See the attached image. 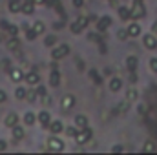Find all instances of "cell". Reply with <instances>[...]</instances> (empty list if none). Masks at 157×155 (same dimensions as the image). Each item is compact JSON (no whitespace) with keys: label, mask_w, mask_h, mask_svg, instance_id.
Segmentation results:
<instances>
[{"label":"cell","mask_w":157,"mask_h":155,"mask_svg":"<svg viewBox=\"0 0 157 155\" xmlns=\"http://www.w3.org/2000/svg\"><path fill=\"white\" fill-rule=\"evenodd\" d=\"M91 139V130L86 126V128H82V130H78L77 135H75V141H77V144H86L88 141Z\"/></svg>","instance_id":"6da1fadb"},{"label":"cell","mask_w":157,"mask_h":155,"mask_svg":"<svg viewBox=\"0 0 157 155\" xmlns=\"http://www.w3.org/2000/svg\"><path fill=\"white\" fill-rule=\"evenodd\" d=\"M68 53H70V46H68V44H60V46H57V47L51 51V57H53L55 60H59V59H64Z\"/></svg>","instance_id":"7a4b0ae2"},{"label":"cell","mask_w":157,"mask_h":155,"mask_svg":"<svg viewBox=\"0 0 157 155\" xmlns=\"http://www.w3.org/2000/svg\"><path fill=\"white\" fill-rule=\"evenodd\" d=\"M146 15V11H144V6H143V2H133V7H132V18H143Z\"/></svg>","instance_id":"3957f363"},{"label":"cell","mask_w":157,"mask_h":155,"mask_svg":"<svg viewBox=\"0 0 157 155\" xmlns=\"http://www.w3.org/2000/svg\"><path fill=\"white\" fill-rule=\"evenodd\" d=\"M88 22H90V20H88L86 17H78L77 20L71 24V33H80V31L88 26Z\"/></svg>","instance_id":"277c9868"},{"label":"cell","mask_w":157,"mask_h":155,"mask_svg":"<svg viewBox=\"0 0 157 155\" xmlns=\"http://www.w3.org/2000/svg\"><path fill=\"white\" fill-rule=\"evenodd\" d=\"M48 148L53 150V152H62L64 150V142L60 139H57V137H49L48 139Z\"/></svg>","instance_id":"5b68a950"},{"label":"cell","mask_w":157,"mask_h":155,"mask_svg":"<svg viewBox=\"0 0 157 155\" xmlns=\"http://www.w3.org/2000/svg\"><path fill=\"white\" fill-rule=\"evenodd\" d=\"M143 44H144V47H148V49H155V47H157V39H155V35H154V33H148V35H144Z\"/></svg>","instance_id":"8992f818"},{"label":"cell","mask_w":157,"mask_h":155,"mask_svg":"<svg viewBox=\"0 0 157 155\" xmlns=\"http://www.w3.org/2000/svg\"><path fill=\"white\" fill-rule=\"evenodd\" d=\"M60 106H62V110H71L75 106V97L73 95H64L62 100H60Z\"/></svg>","instance_id":"52a82bcc"},{"label":"cell","mask_w":157,"mask_h":155,"mask_svg":"<svg viewBox=\"0 0 157 155\" xmlns=\"http://www.w3.org/2000/svg\"><path fill=\"white\" fill-rule=\"evenodd\" d=\"M110 26H112V18H110V17H101V18L97 20V29H99V31H106Z\"/></svg>","instance_id":"ba28073f"},{"label":"cell","mask_w":157,"mask_h":155,"mask_svg":"<svg viewBox=\"0 0 157 155\" xmlns=\"http://www.w3.org/2000/svg\"><path fill=\"white\" fill-rule=\"evenodd\" d=\"M24 78H26V82L31 84V86H37V84L40 82V75L37 73V71H29V73H26Z\"/></svg>","instance_id":"9c48e42d"},{"label":"cell","mask_w":157,"mask_h":155,"mask_svg":"<svg viewBox=\"0 0 157 155\" xmlns=\"http://www.w3.org/2000/svg\"><path fill=\"white\" fill-rule=\"evenodd\" d=\"M126 66H128V70H130V71H135V70H137V66H139V59H137L135 55H130V57L126 59Z\"/></svg>","instance_id":"30bf717a"},{"label":"cell","mask_w":157,"mask_h":155,"mask_svg":"<svg viewBox=\"0 0 157 155\" xmlns=\"http://www.w3.org/2000/svg\"><path fill=\"white\" fill-rule=\"evenodd\" d=\"M11 130H13V139H15V141H20V139H24L26 131H24V128H22V126H17V124H15Z\"/></svg>","instance_id":"8fae6325"},{"label":"cell","mask_w":157,"mask_h":155,"mask_svg":"<svg viewBox=\"0 0 157 155\" xmlns=\"http://www.w3.org/2000/svg\"><path fill=\"white\" fill-rule=\"evenodd\" d=\"M37 119H39V122L42 124V128H49V122L51 120H49V113L48 112H40Z\"/></svg>","instance_id":"7c38bea8"},{"label":"cell","mask_w":157,"mask_h":155,"mask_svg":"<svg viewBox=\"0 0 157 155\" xmlns=\"http://www.w3.org/2000/svg\"><path fill=\"white\" fill-rule=\"evenodd\" d=\"M128 35H130V37H139V35H141V26H139L137 22L130 24V26H128Z\"/></svg>","instance_id":"4fadbf2b"},{"label":"cell","mask_w":157,"mask_h":155,"mask_svg":"<svg viewBox=\"0 0 157 155\" xmlns=\"http://www.w3.org/2000/svg\"><path fill=\"white\" fill-rule=\"evenodd\" d=\"M17 120H18L17 113H7V115H6V119H4V124H6L7 128H13V126L17 124Z\"/></svg>","instance_id":"5bb4252c"},{"label":"cell","mask_w":157,"mask_h":155,"mask_svg":"<svg viewBox=\"0 0 157 155\" xmlns=\"http://www.w3.org/2000/svg\"><path fill=\"white\" fill-rule=\"evenodd\" d=\"M122 88V80L117 77H113L112 80H110V91H113V93H117L119 89Z\"/></svg>","instance_id":"9a60e30c"},{"label":"cell","mask_w":157,"mask_h":155,"mask_svg":"<svg viewBox=\"0 0 157 155\" xmlns=\"http://www.w3.org/2000/svg\"><path fill=\"white\" fill-rule=\"evenodd\" d=\"M119 17H121L122 20H130V18H132V9L121 6V7H119Z\"/></svg>","instance_id":"2e32d148"},{"label":"cell","mask_w":157,"mask_h":155,"mask_svg":"<svg viewBox=\"0 0 157 155\" xmlns=\"http://www.w3.org/2000/svg\"><path fill=\"white\" fill-rule=\"evenodd\" d=\"M33 11H35V2L33 0H26V4H22V13L31 15Z\"/></svg>","instance_id":"e0dca14e"},{"label":"cell","mask_w":157,"mask_h":155,"mask_svg":"<svg viewBox=\"0 0 157 155\" xmlns=\"http://www.w3.org/2000/svg\"><path fill=\"white\" fill-rule=\"evenodd\" d=\"M75 126H77L78 130L86 128V126H88V117L86 115H77L75 117Z\"/></svg>","instance_id":"ac0fdd59"},{"label":"cell","mask_w":157,"mask_h":155,"mask_svg":"<svg viewBox=\"0 0 157 155\" xmlns=\"http://www.w3.org/2000/svg\"><path fill=\"white\" fill-rule=\"evenodd\" d=\"M49 130H51V133H60L62 130H64V126H62V122L60 120H55V122H49Z\"/></svg>","instance_id":"d6986e66"},{"label":"cell","mask_w":157,"mask_h":155,"mask_svg":"<svg viewBox=\"0 0 157 155\" xmlns=\"http://www.w3.org/2000/svg\"><path fill=\"white\" fill-rule=\"evenodd\" d=\"M22 78H24V73H22L18 68H13V70H11V80H13V82H20Z\"/></svg>","instance_id":"ffe728a7"},{"label":"cell","mask_w":157,"mask_h":155,"mask_svg":"<svg viewBox=\"0 0 157 155\" xmlns=\"http://www.w3.org/2000/svg\"><path fill=\"white\" fill-rule=\"evenodd\" d=\"M49 84H51V86H59V84H60V75H59L57 70L51 71V75H49Z\"/></svg>","instance_id":"44dd1931"},{"label":"cell","mask_w":157,"mask_h":155,"mask_svg":"<svg viewBox=\"0 0 157 155\" xmlns=\"http://www.w3.org/2000/svg\"><path fill=\"white\" fill-rule=\"evenodd\" d=\"M137 97H139V93H137V89H135V88H130V89L126 91V100L133 102V100H137Z\"/></svg>","instance_id":"7402d4cb"},{"label":"cell","mask_w":157,"mask_h":155,"mask_svg":"<svg viewBox=\"0 0 157 155\" xmlns=\"http://www.w3.org/2000/svg\"><path fill=\"white\" fill-rule=\"evenodd\" d=\"M18 47H20V42L15 39V37L7 40V49H11V51H18Z\"/></svg>","instance_id":"603a6c76"},{"label":"cell","mask_w":157,"mask_h":155,"mask_svg":"<svg viewBox=\"0 0 157 155\" xmlns=\"http://www.w3.org/2000/svg\"><path fill=\"white\" fill-rule=\"evenodd\" d=\"M9 11H11V13H18V11H22L20 2H18V0H11V2H9Z\"/></svg>","instance_id":"cb8c5ba5"},{"label":"cell","mask_w":157,"mask_h":155,"mask_svg":"<svg viewBox=\"0 0 157 155\" xmlns=\"http://www.w3.org/2000/svg\"><path fill=\"white\" fill-rule=\"evenodd\" d=\"M155 150H157V146L154 141H146L144 146H143V152H155Z\"/></svg>","instance_id":"d4e9b609"},{"label":"cell","mask_w":157,"mask_h":155,"mask_svg":"<svg viewBox=\"0 0 157 155\" xmlns=\"http://www.w3.org/2000/svg\"><path fill=\"white\" fill-rule=\"evenodd\" d=\"M90 77L93 78V82H95V84H102V77L97 73V70H90Z\"/></svg>","instance_id":"484cf974"},{"label":"cell","mask_w":157,"mask_h":155,"mask_svg":"<svg viewBox=\"0 0 157 155\" xmlns=\"http://www.w3.org/2000/svg\"><path fill=\"white\" fill-rule=\"evenodd\" d=\"M24 122H26L28 126H33V124H35V115H33L31 112H28V113L24 115Z\"/></svg>","instance_id":"4316f807"},{"label":"cell","mask_w":157,"mask_h":155,"mask_svg":"<svg viewBox=\"0 0 157 155\" xmlns=\"http://www.w3.org/2000/svg\"><path fill=\"white\" fill-rule=\"evenodd\" d=\"M128 108H130V100H124V102H121L117 108H115V112H119V113H124Z\"/></svg>","instance_id":"83f0119b"},{"label":"cell","mask_w":157,"mask_h":155,"mask_svg":"<svg viewBox=\"0 0 157 155\" xmlns=\"http://www.w3.org/2000/svg\"><path fill=\"white\" fill-rule=\"evenodd\" d=\"M26 95H28V91H26L24 88H17V91H15V97H17V99L22 100V99H26Z\"/></svg>","instance_id":"f1b7e54d"},{"label":"cell","mask_w":157,"mask_h":155,"mask_svg":"<svg viewBox=\"0 0 157 155\" xmlns=\"http://www.w3.org/2000/svg\"><path fill=\"white\" fill-rule=\"evenodd\" d=\"M33 29H35V33H37V35L44 33V24H42V22H35V24H33Z\"/></svg>","instance_id":"f546056e"},{"label":"cell","mask_w":157,"mask_h":155,"mask_svg":"<svg viewBox=\"0 0 157 155\" xmlns=\"http://www.w3.org/2000/svg\"><path fill=\"white\" fill-rule=\"evenodd\" d=\"M35 37H37L35 29H33V28H31V29H28V28H26V39H28V40H35Z\"/></svg>","instance_id":"4dcf8cb0"},{"label":"cell","mask_w":157,"mask_h":155,"mask_svg":"<svg viewBox=\"0 0 157 155\" xmlns=\"http://www.w3.org/2000/svg\"><path fill=\"white\" fill-rule=\"evenodd\" d=\"M57 44V37L55 35H48L46 37V46H55Z\"/></svg>","instance_id":"1f68e13d"},{"label":"cell","mask_w":157,"mask_h":155,"mask_svg":"<svg viewBox=\"0 0 157 155\" xmlns=\"http://www.w3.org/2000/svg\"><path fill=\"white\" fill-rule=\"evenodd\" d=\"M117 37H119V40H126L128 37H130V35H128V29H119Z\"/></svg>","instance_id":"d6a6232c"},{"label":"cell","mask_w":157,"mask_h":155,"mask_svg":"<svg viewBox=\"0 0 157 155\" xmlns=\"http://www.w3.org/2000/svg\"><path fill=\"white\" fill-rule=\"evenodd\" d=\"M0 68H2V70H9V68H11V60H9V59L0 60Z\"/></svg>","instance_id":"836d02e7"},{"label":"cell","mask_w":157,"mask_h":155,"mask_svg":"<svg viewBox=\"0 0 157 155\" xmlns=\"http://www.w3.org/2000/svg\"><path fill=\"white\" fill-rule=\"evenodd\" d=\"M37 95H39L37 91H28V95H26V99H28L29 102H35V100H37Z\"/></svg>","instance_id":"e575fe53"},{"label":"cell","mask_w":157,"mask_h":155,"mask_svg":"<svg viewBox=\"0 0 157 155\" xmlns=\"http://www.w3.org/2000/svg\"><path fill=\"white\" fill-rule=\"evenodd\" d=\"M148 66H150V70H152L154 73H157V59H155V57H154V59H150Z\"/></svg>","instance_id":"d590c367"},{"label":"cell","mask_w":157,"mask_h":155,"mask_svg":"<svg viewBox=\"0 0 157 155\" xmlns=\"http://www.w3.org/2000/svg\"><path fill=\"white\" fill-rule=\"evenodd\" d=\"M7 31H9V33H11V35L15 37V35L18 33V28H17V26H11V24H9V28H7Z\"/></svg>","instance_id":"8d00e7d4"},{"label":"cell","mask_w":157,"mask_h":155,"mask_svg":"<svg viewBox=\"0 0 157 155\" xmlns=\"http://www.w3.org/2000/svg\"><path fill=\"white\" fill-rule=\"evenodd\" d=\"M66 133H68L70 137H75V135H77V128H68V130H66Z\"/></svg>","instance_id":"74e56055"},{"label":"cell","mask_w":157,"mask_h":155,"mask_svg":"<svg viewBox=\"0 0 157 155\" xmlns=\"http://www.w3.org/2000/svg\"><path fill=\"white\" fill-rule=\"evenodd\" d=\"M88 39L93 40V42H101V37H99V35H95V33H90V35H88Z\"/></svg>","instance_id":"f35d334b"},{"label":"cell","mask_w":157,"mask_h":155,"mask_svg":"<svg viewBox=\"0 0 157 155\" xmlns=\"http://www.w3.org/2000/svg\"><path fill=\"white\" fill-rule=\"evenodd\" d=\"M6 100H7V95H6V91H4V89H0V104H2V102H6Z\"/></svg>","instance_id":"ab89813d"},{"label":"cell","mask_w":157,"mask_h":155,"mask_svg":"<svg viewBox=\"0 0 157 155\" xmlns=\"http://www.w3.org/2000/svg\"><path fill=\"white\" fill-rule=\"evenodd\" d=\"M73 6L75 7H82L84 6V0H73Z\"/></svg>","instance_id":"60d3db41"},{"label":"cell","mask_w":157,"mask_h":155,"mask_svg":"<svg viewBox=\"0 0 157 155\" xmlns=\"http://www.w3.org/2000/svg\"><path fill=\"white\" fill-rule=\"evenodd\" d=\"M77 66H78V71H84V62H82L80 59L77 60Z\"/></svg>","instance_id":"b9f144b4"},{"label":"cell","mask_w":157,"mask_h":155,"mask_svg":"<svg viewBox=\"0 0 157 155\" xmlns=\"http://www.w3.org/2000/svg\"><path fill=\"white\" fill-rule=\"evenodd\" d=\"M130 80H132V82H137V75H135V71H130Z\"/></svg>","instance_id":"7bdbcfd3"},{"label":"cell","mask_w":157,"mask_h":155,"mask_svg":"<svg viewBox=\"0 0 157 155\" xmlns=\"http://www.w3.org/2000/svg\"><path fill=\"white\" fill-rule=\"evenodd\" d=\"M112 152H124V148H122L121 144H117V146H113V148H112Z\"/></svg>","instance_id":"ee69618b"},{"label":"cell","mask_w":157,"mask_h":155,"mask_svg":"<svg viewBox=\"0 0 157 155\" xmlns=\"http://www.w3.org/2000/svg\"><path fill=\"white\" fill-rule=\"evenodd\" d=\"M44 97V104L48 106V104H51V99H49V95H42Z\"/></svg>","instance_id":"f6af8a7d"},{"label":"cell","mask_w":157,"mask_h":155,"mask_svg":"<svg viewBox=\"0 0 157 155\" xmlns=\"http://www.w3.org/2000/svg\"><path fill=\"white\" fill-rule=\"evenodd\" d=\"M99 49H101V53H102V55L106 53V46H104V44H101V42H99Z\"/></svg>","instance_id":"bcb514c9"},{"label":"cell","mask_w":157,"mask_h":155,"mask_svg":"<svg viewBox=\"0 0 157 155\" xmlns=\"http://www.w3.org/2000/svg\"><path fill=\"white\" fill-rule=\"evenodd\" d=\"M139 113H141V115H144V113H146V106H143V104H141V106H139Z\"/></svg>","instance_id":"7dc6e473"},{"label":"cell","mask_w":157,"mask_h":155,"mask_svg":"<svg viewBox=\"0 0 157 155\" xmlns=\"http://www.w3.org/2000/svg\"><path fill=\"white\" fill-rule=\"evenodd\" d=\"M0 26H2L4 29H7V28H9V22H6V20H2V22H0Z\"/></svg>","instance_id":"c3c4849f"},{"label":"cell","mask_w":157,"mask_h":155,"mask_svg":"<svg viewBox=\"0 0 157 155\" xmlns=\"http://www.w3.org/2000/svg\"><path fill=\"white\" fill-rule=\"evenodd\" d=\"M37 93H39V95H46V89H44V88H39Z\"/></svg>","instance_id":"681fc988"},{"label":"cell","mask_w":157,"mask_h":155,"mask_svg":"<svg viewBox=\"0 0 157 155\" xmlns=\"http://www.w3.org/2000/svg\"><path fill=\"white\" fill-rule=\"evenodd\" d=\"M53 28H55V29H60V28H62V22H57V24H53Z\"/></svg>","instance_id":"f907efd6"},{"label":"cell","mask_w":157,"mask_h":155,"mask_svg":"<svg viewBox=\"0 0 157 155\" xmlns=\"http://www.w3.org/2000/svg\"><path fill=\"white\" fill-rule=\"evenodd\" d=\"M6 150V142L4 141H0V152H4Z\"/></svg>","instance_id":"816d5d0a"},{"label":"cell","mask_w":157,"mask_h":155,"mask_svg":"<svg viewBox=\"0 0 157 155\" xmlns=\"http://www.w3.org/2000/svg\"><path fill=\"white\" fill-rule=\"evenodd\" d=\"M152 31H154V33H157V20L154 22V26H152Z\"/></svg>","instance_id":"f5cc1de1"},{"label":"cell","mask_w":157,"mask_h":155,"mask_svg":"<svg viewBox=\"0 0 157 155\" xmlns=\"http://www.w3.org/2000/svg\"><path fill=\"white\" fill-rule=\"evenodd\" d=\"M33 2H35V4H46L48 0H33Z\"/></svg>","instance_id":"db71d44e"},{"label":"cell","mask_w":157,"mask_h":155,"mask_svg":"<svg viewBox=\"0 0 157 155\" xmlns=\"http://www.w3.org/2000/svg\"><path fill=\"white\" fill-rule=\"evenodd\" d=\"M133 2H144V0H133Z\"/></svg>","instance_id":"11a10c76"}]
</instances>
